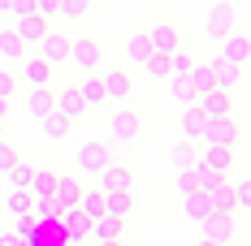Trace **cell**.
Listing matches in <instances>:
<instances>
[{
	"instance_id": "48",
	"label": "cell",
	"mask_w": 251,
	"mask_h": 246,
	"mask_svg": "<svg viewBox=\"0 0 251 246\" xmlns=\"http://www.w3.org/2000/svg\"><path fill=\"white\" fill-rule=\"evenodd\" d=\"M9 121V104H4V99H0V125Z\"/></svg>"
},
{
	"instance_id": "33",
	"label": "cell",
	"mask_w": 251,
	"mask_h": 246,
	"mask_svg": "<svg viewBox=\"0 0 251 246\" xmlns=\"http://www.w3.org/2000/svg\"><path fill=\"white\" fill-rule=\"evenodd\" d=\"M148 56H151V39L148 35H134V39L126 44V61H130V65H143Z\"/></svg>"
},
{
	"instance_id": "26",
	"label": "cell",
	"mask_w": 251,
	"mask_h": 246,
	"mask_svg": "<svg viewBox=\"0 0 251 246\" xmlns=\"http://www.w3.org/2000/svg\"><path fill=\"white\" fill-rule=\"evenodd\" d=\"M4 212H9V216H18V221L35 216V199H30V190H9V199H4Z\"/></svg>"
},
{
	"instance_id": "5",
	"label": "cell",
	"mask_w": 251,
	"mask_h": 246,
	"mask_svg": "<svg viewBox=\"0 0 251 246\" xmlns=\"http://www.w3.org/2000/svg\"><path fill=\"white\" fill-rule=\"evenodd\" d=\"M52 112H61L65 121H78V117H87V104H82V95H78V82L52 87Z\"/></svg>"
},
{
	"instance_id": "15",
	"label": "cell",
	"mask_w": 251,
	"mask_h": 246,
	"mask_svg": "<svg viewBox=\"0 0 251 246\" xmlns=\"http://www.w3.org/2000/svg\"><path fill=\"white\" fill-rule=\"evenodd\" d=\"M78 95H82V104H87V112L108 108V95H104V78L100 74H82L78 78Z\"/></svg>"
},
{
	"instance_id": "52",
	"label": "cell",
	"mask_w": 251,
	"mask_h": 246,
	"mask_svg": "<svg viewBox=\"0 0 251 246\" xmlns=\"http://www.w3.org/2000/svg\"><path fill=\"white\" fill-rule=\"evenodd\" d=\"M0 143H4V125H0Z\"/></svg>"
},
{
	"instance_id": "7",
	"label": "cell",
	"mask_w": 251,
	"mask_h": 246,
	"mask_svg": "<svg viewBox=\"0 0 251 246\" xmlns=\"http://www.w3.org/2000/svg\"><path fill=\"white\" fill-rule=\"evenodd\" d=\"M35 52L48 61L52 69H61V65H70V35H61V30H48V35H44V44H39Z\"/></svg>"
},
{
	"instance_id": "31",
	"label": "cell",
	"mask_w": 251,
	"mask_h": 246,
	"mask_svg": "<svg viewBox=\"0 0 251 246\" xmlns=\"http://www.w3.org/2000/svg\"><path fill=\"white\" fill-rule=\"evenodd\" d=\"M200 61H195V52H186V48H177L174 56H169V78H191V69H195Z\"/></svg>"
},
{
	"instance_id": "20",
	"label": "cell",
	"mask_w": 251,
	"mask_h": 246,
	"mask_svg": "<svg viewBox=\"0 0 251 246\" xmlns=\"http://www.w3.org/2000/svg\"><path fill=\"white\" fill-rule=\"evenodd\" d=\"M195 108H203V117H208V121H221V117H229V108H234V104H229L226 91H208V95L195 99Z\"/></svg>"
},
{
	"instance_id": "4",
	"label": "cell",
	"mask_w": 251,
	"mask_h": 246,
	"mask_svg": "<svg viewBox=\"0 0 251 246\" xmlns=\"http://www.w3.org/2000/svg\"><path fill=\"white\" fill-rule=\"evenodd\" d=\"M104 61V48L100 39H91V35H78V39H70V65H74L78 74H96Z\"/></svg>"
},
{
	"instance_id": "45",
	"label": "cell",
	"mask_w": 251,
	"mask_h": 246,
	"mask_svg": "<svg viewBox=\"0 0 251 246\" xmlns=\"http://www.w3.org/2000/svg\"><path fill=\"white\" fill-rule=\"evenodd\" d=\"M30 13H35V0H9V18H13V22H22Z\"/></svg>"
},
{
	"instance_id": "2",
	"label": "cell",
	"mask_w": 251,
	"mask_h": 246,
	"mask_svg": "<svg viewBox=\"0 0 251 246\" xmlns=\"http://www.w3.org/2000/svg\"><path fill=\"white\" fill-rule=\"evenodd\" d=\"M139 130H143V117H139V108H113V117H108V143H117V147H130V143L139 138Z\"/></svg>"
},
{
	"instance_id": "3",
	"label": "cell",
	"mask_w": 251,
	"mask_h": 246,
	"mask_svg": "<svg viewBox=\"0 0 251 246\" xmlns=\"http://www.w3.org/2000/svg\"><path fill=\"white\" fill-rule=\"evenodd\" d=\"M74 164H78V173H87V177H100V173L113 164V143H78Z\"/></svg>"
},
{
	"instance_id": "30",
	"label": "cell",
	"mask_w": 251,
	"mask_h": 246,
	"mask_svg": "<svg viewBox=\"0 0 251 246\" xmlns=\"http://www.w3.org/2000/svg\"><path fill=\"white\" fill-rule=\"evenodd\" d=\"M26 112H30L35 121L52 117V91H26Z\"/></svg>"
},
{
	"instance_id": "9",
	"label": "cell",
	"mask_w": 251,
	"mask_h": 246,
	"mask_svg": "<svg viewBox=\"0 0 251 246\" xmlns=\"http://www.w3.org/2000/svg\"><path fill=\"white\" fill-rule=\"evenodd\" d=\"M148 39H151V52H160V56H174V52L182 48V30H177L174 22H156L148 30Z\"/></svg>"
},
{
	"instance_id": "44",
	"label": "cell",
	"mask_w": 251,
	"mask_h": 246,
	"mask_svg": "<svg viewBox=\"0 0 251 246\" xmlns=\"http://www.w3.org/2000/svg\"><path fill=\"white\" fill-rule=\"evenodd\" d=\"M195 173H200V190H203V195H212V190H217V186L226 181V177H217V173H208L203 164H195Z\"/></svg>"
},
{
	"instance_id": "51",
	"label": "cell",
	"mask_w": 251,
	"mask_h": 246,
	"mask_svg": "<svg viewBox=\"0 0 251 246\" xmlns=\"http://www.w3.org/2000/svg\"><path fill=\"white\" fill-rule=\"evenodd\" d=\"M0 13H9V0H0Z\"/></svg>"
},
{
	"instance_id": "53",
	"label": "cell",
	"mask_w": 251,
	"mask_h": 246,
	"mask_svg": "<svg viewBox=\"0 0 251 246\" xmlns=\"http://www.w3.org/2000/svg\"><path fill=\"white\" fill-rule=\"evenodd\" d=\"M134 4H139V0H134Z\"/></svg>"
},
{
	"instance_id": "10",
	"label": "cell",
	"mask_w": 251,
	"mask_h": 246,
	"mask_svg": "<svg viewBox=\"0 0 251 246\" xmlns=\"http://www.w3.org/2000/svg\"><path fill=\"white\" fill-rule=\"evenodd\" d=\"M61 238H65V246H78V242H87V238H91V221H87V216H82V212H61Z\"/></svg>"
},
{
	"instance_id": "28",
	"label": "cell",
	"mask_w": 251,
	"mask_h": 246,
	"mask_svg": "<svg viewBox=\"0 0 251 246\" xmlns=\"http://www.w3.org/2000/svg\"><path fill=\"white\" fill-rule=\"evenodd\" d=\"M191 87H195V95H208V91H217V74H212V61H200V65L191 69Z\"/></svg>"
},
{
	"instance_id": "14",
	"label": "cell",
	"mask_w": 251,
	"mask_h": 246,
	"mask_svg": "<svg viewBox=\"0 0 251 246\" xmlns=\"http://www.w3.org/2000/svg\"><path fill=\"white\" fill-rule=\"evenodd\" d=\"M13 30H18V39L26 44V52H35L39 44H44V35H48L52 26L39 18V13H30V18H22V22H13Z\"/></svg>"
},
{
	"instance_id": "39",
	"label": "cell",
	"mask_w": 251,
	"mask_h": 246,
	"mask_svg": "<svg viewBox=\"0 0 251 246\" xmlns=\"http://www.w3.org/2000/svg\"><path fill=\"white\" fill-rule=\"evenodd\" d=\"M234 207L238 212H251V177H234Z\"/></svg>"
},
{
	"instance_id": "23",
	"label": "cell",
	"mask_w": 251,
	"mask_h": 246,
	"mask_svg": "<svg viewBox=\"0 0 251 246\" xmlns=\"http://www.w3.org/2000/svg\"><path fill=\"white\" fill-rule=\"evenodd\" d=\"M182 216H186V221H195V224H203L208 216H212V199L203 195V190L186 195V199H182Z\"/></svg>"
},
{
	"instance_id": "36",
	"label": "cell",
	"mask_w": 251,
	"mask_h": 246,
	"mask_svg": "<svg viewBox=\"0 0 251 246\" xmlns=\"http://www.w3.org/2000/svg\"><path fill=\"white\" fill-rule=\"evenodd\" d=\"M208 199H212V212H229V216L238 212V207H234V186H229V181H221Z\"/></svg>"
},
{
	"instance_id": "35",
	"label": "cell",
	"mask_w": 251,
	"mask_h": 246,
	"mask_svg": "<svg viewBox=\"0 0 251 246\" xmlns=\"http://www.w3.org/2000/svg\"><path fill=\"white\" fill-rule=\"evenodd\" d=\"M30 181H35V164L18 160V164H13V173H9V190H30Z\"/></svg>"
},
{
	"instance_id": "29",
	"label": "cell",
	"mask_w": 251,
	"mask_h": 246,
	"mask_svg": "<svg viewBox=\"0 0 251 246\" xmlns=\"http://www.w3.org/2000/svg\"><path fill=\"white\" fill-rule=\"evenodd\" d=\"M78 212H82V216H87L91 224L104 216V195L96 190V186H91V190H82V199H78Z\"/></svg>"
},
{
	"instance_id": "18",
	"label": "cell",
	"mask_w": 251,
	"mask_h": 246,
	"mask_svg": "<svg viewBox=\"0 0 251 246\" xmlns=\"http://www.w3.org/2000/svg\"><path fill=\"white\" fill-rule=\"evenodd\" d=\"M56 186H61V173H56V169H35L30 199H35V203H44V199H56Z\"/></svg>"
},
{
	"instance_id": "11",
	"label": "cell",
	"mask_w": 251,
	"mask_h": 246,
	"mask_svg": "<svg viewBox=\"0 0 251 246\" xmlns=\"http://www.w3.org/2000/svg\"><path fill=\"white\" fill-rule=\"evenodd\" d=\"M104 95H108V104H126V99L134 95V78L126 74V69H104Z\"/></svg>"
},
{
	"instance_id": "34",
	"label": "cell",
	"mask_w": 251,
	"mask_h": 246,
	"mask_svg": "<svg viewBox=\"0 0 251 246\" xmlns=\"http://www.w3.org/2000/svg\"><path fill=\"white\" fill-rule=\"evenodd\" d=\"M169 95L177 99V104H182V108H191V104H195V87H191V78H169Z\"/></svg>"
},
{
	"instance_id": "8",
	"label": "cell",
	"mask_w": 251,
	"mask_h": 246,
	"mask_svg": "<svg viewBox=\"0 0 251 246\" xmlns=\"http://www.w3.org/2000/svg\"><path fill=\"white\" fill-rule=\"evenodd\" d=\"M200 164H203L208 173H217V177H229V173H234V147H217V143H203Z\"/></svg>"
},
{
	"instance_id": "37",
	"label": "cell",
	"mask_w": 251,
	"mask_h": 246,
	"mask_svg": "<svg viewBox=\"0 0 251 246\" xmlns=\"http://www.w3.org/2000/svg\"><path fill=\"white\" fill-rule=\"evenodd\" d=\"M143 74H148V78H156V82H169V56L151 52L148 61H143Z\"/></svg>"
},
{
	"instance_id": "27",
	"label": "cell",
	"mask_w": 251,
	"mask_h": 246,
	"mask_svg": "<svg viewBox=\"0 0 251 246\" xmlns=\"http://www.w3.org/2000/svg\"><path fill=\"white\" fill-rule=\"evenodd\" d=\"M130 212H134V190H122V195H108V199H104V216L130 221Z\"/></svg>"
},
{
	"instance_id": "32",
	"label": "cell",
	"mask_w": 251,
	"mask_h": 246,
	"mask_svg": "<svg viewBox=\"0 0 251 246\" xmlns=\"http://www.w3.org/2000/svg\"><path fill=\"white\" fill-rule=\"evenodd\" d=\"M44 138H52V143H61V138H70V130H74V121H65L61 112H52V117H44Z\"/></svg>"
},
{
	"instance_id": "47",
	"label": "cell",
	"mask_w": 251,
	"mask_h": 246,
	"mask_svg": "<svg viewBox=\"0 0 251 246\" xmlns=\"http://www.w3.org/2000/svg\"><path fill=\"white\" fill-rule=\"evenodd\" d=\"M0 246H26V242L18 238V233H4V229H0Z\"/></svg>"
},
{
	"instance_id": "16",
	"label": "cell",
	"mask_w": 251,
	"mask_h": 246,
	"mask_svg": "<svg viewBox=\"0 0 251 246\" xmlns=\"http://www.w3.org/2000/svg\"><path fill=\"white\" fill-rule=\"evenodd\" d=\"M200 229H203L200 238H208V242H217V246H226L229 238H234V216H229V212H212Z\"/></svg>"
},
{
	"instance_id": "46",
	"label": "cell",
	"mask_w": 251,
	"mask_h": 246,
	"mask_svg": "<svg viewBox=\"0 0 251 246\" xmlns=\"http://www.w3.org/2000/svg\"><path fill=\"white\" fill-rule=\"evenodd\" d=\"M35 13H39L44 22H52V18H61V0H35Z\"/></svg>"
},
{
	"instance_id": "38",
	"label": "cell",
	"mask_w": 251,
	"mask_h": 246,
	"mask_svg": "<svg viewBox=\"0 0 251 246\" xmlns=\"http://www.w3.org/2000/svg\"><path fill=\"white\" fill-rule=\"evenodd\" d=\"M212 74H217V91H234V82H238V69L234 65H226V61H212Z\"/></svg>"
},
{
	"instance_id": "49",
	"label": "cell",
	"mask_w": 251,
	"mask_h": 246,
	"mask_svg": "<svg viewBox=\"0 0 251 246\" xmlns=\"http://www.w3.org/2000/svg\"><path fill=\"white\" fill-rule=\"evenodd\" d=\"M195 246H217V242H208V238H200V242H195Z\"/></svg>"
},
{
	"instance_id": "21",
	"label": "cell",
	"mask_w": 251,
	"mask_h": 246,
	"mask_svg": "<svg viewBox=\"0 0 251 246\" xmlns=\"http://www.w3.org/2000/svg\"><path fill=\"white\" fill-rule=\"evenodd\" d=\"M0 61H9V65H22V61H26V44L18 39V30H13V26H4V30H0Z\"/></svg>"
},
{
	"instance_id": "1",
	"label": "cell",
	"mask_w": 251,
	"mask_h": 246,
	"mask_svg": "<svg viewBox=\"0 0 251 246\" xmlns=\"http://www.w3.org/2000/svg\"><path fill=\"white\" fill-rule=\"evenodd\" d=\"M18 82H22L26 91H52L56 69H52V65L39 56V52H26V61L18 65Z\"/></svg>"
},
{
	"instance_id": "12",
	"label": "cell",
	"mask_w": 251,
	"mask_h": 246,
	"mask_svg": "<svg viewBox=\"0 0 251 246\" xmlns=\"http://www.w3.org/2000/svg\"><path fill=\"white\" fill-rule=\"evenodd\" d=\"M104 199L108 195H122V190H134V177H130V169L126 164H108V169L100 173V186H96Z\"/></svg>"
},
{
	"instance_id": "42",
	"label": "cell",
	"mask_w": 251,
	"mask_h": 246,
	"mask_svg": "<svg viewBox=\"0 0 251 246\" xmlns=\"http://www.w3.org/2000/svg\"><path fill=\"white\" fill-rule=\"evenodd\" d=\"M87 9H91V0H61V18H70V22H78Z\"/></svg>"
},
{
	"instance_id": "13",
	"label": "cell",
	"mask_w": 251,
	"mask_h": 246,
	"mask_svg": "<svg viewBox=\"0 0 251 246\" xmlns=\"http://www.w3.org/2000/svg\"><path fill=\"white\" fill-rule=\"evenodd\" d=\"M221 61L234 65V69H243L251 61V35H238V30H234L229 39H221Z\"/></svg>"
},
{
	"instance_id": "41",
	"label": "cell",
	"mask_w": 251,
	"mask_h": 246,
	"mask_svg": "<svg viewBox=\"0 0 251 246\" xmlns=\"http://www.w3.org/2000/svg\"><path fill=\"white\" fill-rule=\"evenodd\" d=\"M195 190H200V173H195V169L177 173V195L186 199V195H195Z\"/></svg>"
},
{
	"instance_id": "40",
	"label": "cell",
	"mask_w": 251,
	"mask_h": 246,
	"mask_svg": "<svg viewBox=\"0 0 251 246\" xmlns=\"http://www.w3.org/2000/svg\"><path fill=\"white\" fill-rule=\"evenodd\" d=\"M13 95H18V74L13 69H0V99L13 104Z\"/></svg>"
},
{
	"instance_id": "6",
	"label": "cell",
	"mask_w": 251,
	"mask_h": 246,
	"mask_svg": "<svg viewBox=\"0 0 251 246\" xmlns=\"http://www.w3.org/2000/svg\"><path fill=\"white\" fill-rule=\"evenodd\" d=\"M203 30H208V39H229L234 35V4H212L208 13H203Z\"/></svg>"
},
{
	"instance_id": "19",
	"label": "cell",
	"mask_w": 251,
	"mask_h": 246,
	"mask_svg": "<svg viewBox=\"0 0 251 246\" xmlns=\"http://www.w3.org/2000/svg\"><path fill=\"white\" fill-rule=\"evenodd\" d=\"M203 130H208V117H203V108H182V138L186 143H203Z\"/></svg>"
},
{
	"instance_id": "24",
	"label": "cell",
	"mask_w": 251,
	"mask_h": 246,
	"mask_svg": "<svg viewBox=\"0 0 251 246\" xmlns=\"http://www.w3.org/2000/svg\"><path fill=\"white\" fill-rule=\"evenodd\" d=\"M169 164H174L177 173L195 169V164H200V147H195V143H186V138H182V143H174V147H169Z\"/></svg>"
},
{
	"instance_id": "22",
	"label": "cell",
	"mask_w": 251,
	"mask_h": 246,
	"mask_svg": "<svg viewBox=\"0 0 251 246\" xmlns=\"http://www.w3.org/2000/svg\"><path fill=\"white\" fill-rule=\"evenodd\" d=\"M82 190H87V186H82L78 177H65V173H61V186H56V207H61V212H74L78 199H82Z\"/></svg>"
},
{
	"instance_id": "17",
	"label": "cell",
	"mask_w": 251,
	"mask_h": 246,
	"mask_svg": "<svg viewBox=\"0 0 251 246\" xmlns=\"http://www.w3.org/2000/svg\"><path fill=\"white\" fill-rule=\"evenodd\" d=\"M203 143H217V147H234V143H238V125H234V117L208 121V130H203Z\"/></svg>"
},
{
	"instance_id": "25",
	"label": "cell",
	"mask_w": 251,
	"mask_h": 246,
	"mask_svg": "<svg viewBox=\"0 0 251 246\" xmlns=\"http://www.w3.org/2000/svg\"><path fill=\"white\" fill-rule=\"evenodd\" d=\"M122 233H126V221H117V216H100L91 224V242H122Z\"/></svg>"
},
{
	"instance_id": "43",
	"label": "cell",
	"mask_w": 251,
	"mask_h": 246,
	"mask_svg": "<svg viewBox=\"0 0 251 246\" xmlns=\"http://www.w3.org/2000/svg\"><path fill=\"white\" fill-rule=\"evenodd\" d=\"M13 164H18V151H13V143L4 138V143H0V177H9Z\"/></svg>"
},
{
	"instance_id": "50",
	"label": "cell",
	"mask_w": 251,
	"mask_h": 246,
	"mask_svg": "<svg viewBox=\"0 0 251 246\" xmlns=\"http://www.w3.org/2000/svg\"><path fill=\"white\" fill-rule=\"evenodd\" d=\"M96 246H126V242H96Z\"/></svg>"
}]
</instances>
